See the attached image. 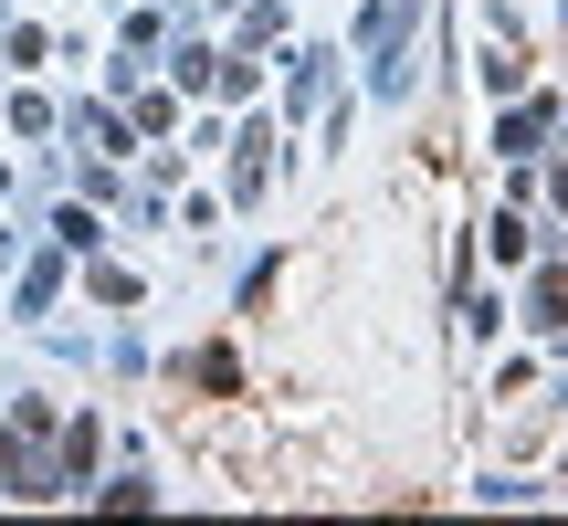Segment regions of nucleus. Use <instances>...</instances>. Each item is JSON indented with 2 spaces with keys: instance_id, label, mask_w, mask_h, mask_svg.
Segmentation results:
<instances>
[{
  "instance_id": "nucleus-1",
  "label": "nucleus",
  "mask_w": 568,
  "mask_h": 526,
  "mask_svg": "<svg viewBox=\"0 0 568 526\" xmlns=\"http://www.w3.org/2000/svg\"><path fill=\"white\" fill-rule=\"evenodd\" d=\"M537 127H548V105H516V117H506V159H527V148H537Z\"/></svg>"
},
{
  "instance_id": "nucleus-2",
  "label": "nucleus",
  "mask_w": 568,
  "mask_h": 526,
  "mask_svg": "<svg viewBox=\"0 0 568 526\" xmlns=\"http://www.w3.org/2000/svg\"><path fill=\"white\" fill-rule=\"evenodd\" d=\"M537 326H568V274H537Z\"/></svg>"
},
{
  "instance_id": "nucleus-3",
  "label": "nucleus",
  "mask_w": 568,
  "mask_h": 526,
  "mask_svg": "<svg viewBox=\"0 0 568 526\" xmlns=\"http://www.w3.org/2000/svg\"><path fill=\"white\" fill-rule=\"evenodd\" d=\"M0 474H11V443H0ZM21 495H63V474H42V464H21Z\"/></svg>"
}]
</instances>
